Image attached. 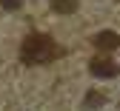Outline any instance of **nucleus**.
Returning <instances> with one entry per match:
<instances>
[{"instance_id": "5", "label": "nucleus", "mask_w": 120, "mask_h": 111, "mask_svg": "<svg viewBox=\"0 0 120 111\" xmlns=\"http://www.w3.org/2000/svg\"><path fill=\"white\" fill-rule=\"evenodd\" d=\"M0 6H3V9H17L20 0H0Z\"/></svg>"}, {"instance_id": "3", "label": "nucleus", "mask_w": 120, "mask_h": 111, "mask_svg": "<svg viewBox=\"0 0 120 111\" xmlns=\"http://www.w3.org/2000/svg\"><path fill=\"white\" fill-rule=\"evenodd\" d=\"M89 71H92L94 77H114L117 66L109 63V60H92V63H89Z\"/></svg>"}, {"instance_id": "1", "label": "nucleus", "mask_w": 120, "mask_h": 111, "mask_svg": "<svg viewBox=\"0 0 120 111\" xmlns=\"http://www.w3.org/2000/svg\"><path fill=\"white\" fill-rule=\"evenodd\" d=\"M54 54H57V49H54L52 37H46V34H32V37H26L23 46H20V60L29 63V66L49 63Z\"/></svg>"}, {"instance_id": "6", "label": "nucleus", "mask_w": 120, "mask_h": 111, "mask_svg": "<svg viewBox=\"0 0 120 111\" xmlns=\"http://www.w3.org/2000/svg\"><path fill=\"white\" fill-rule=\"evenodd\" d=\"M86 103H89V105H94V103H103V94H89V97H86Z\"/></svg>"}, {"instance_id": "4", "label": "nucleus", "mask_w": 120, "mask_h": 111, "mask_svg": "<svg viewBox=\"0 0 120 111\" xmlns=\"http://www.w3.org/2000/svg\"><path fill=\"white\" fill-rule=\"evenodd\" d=\"M52 9L57 14H74L77 11V0H52Z\"/></svg>"}, {"instance_id": "2", "label": "nucleus", "mask_w": 120, "mask_h": 111, "mask_svg": "<svg viewBox=\"0 0 120 111\" xmlns=\"http://www.w3.org/2000/svg\"><path fill=\"white\" fill-rule=\"evenodd\" d=\"M94 46L100 51H112L120 46V34L117 31H100V34H94Z\"/></svg>"}]
</instances>
